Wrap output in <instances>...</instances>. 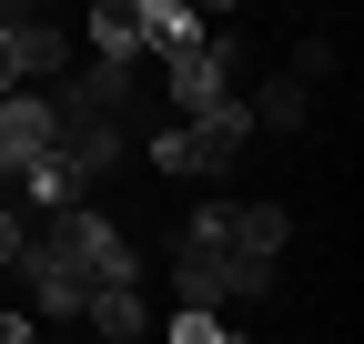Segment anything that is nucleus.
I'll return each mask as SVG.
<instances>
[{
  "instance_id": "obj_4",
  "label": "nucleus",
  "mask_w": 364,
  "mask_h": 344,
  "mask_svg": "<svg viewBox=\"0 0 364 344\" xmlns=\"http://www.w3.org/2000/svg\"><path fill=\"white\" fill-rule=\"evenodd\" d=\"M284 243H294V213L284 203H233V253L243 264H273Z\"/></svg>"
},
{
  "instance_id": "obj_6",
  "label": "nucleus",
  "mask_w": 364,
  "mask_h": 344,
  "mask_svg": "<svg viewBox=\"0 0 364 344\" xmlns=\"http://www.w3.org/2000/svg\"><path fill=\"white\" fill-rule=\"evenodd\" d=\"M91 51H102V61H142V21H132V0H91Z\"/></svg>"
},
{
  "instance_id": "obj_17",
  "label": "nucleus",
  "mask_w": 364,
  "mask_h": 344,
  "mask_svg": "<svg viewBox=\"0 0 364 344\" xmlns=\"http://www.w3.org/2000/svg\"><path fill=\"white\" fill-rule=\"evenodd\" d=\"M11 81H21V71H11V41H0V92H11Z\"/></svg>"
},
{
  "instance_id": "obj_3",
  "label": "nucleus",
  "mask_w": 364,
  "mask_h": 344,
  "mask_svg": "<svg viewBox=\"0 0 364 344\" xmlns=\"http://www.w3.org/2000/svg\"><path fill=\"white\" fill-rule=\"evenodd\" d=\"M132 21H142V51L152 61H172V51L203 41V11H193V0H132Z\"/></svg>"
},
{
  "instance_id": "obj_15",
  "label": "nucleus",
  "mask_w": 364,
  "mask_h": 344,
  "mask_svg": "<svg viewBox=\"0 0 364 344\" xmlns=\"http://www.w3.org/2000/svg\"><path fill=\"white\" fill-rule=\"evenodd\" d=\"M193 11H203V21H223V11H243V0H193Z\"/></svg>"
},
{
  "instance_id": "obj_2",
  "label": "nucleus",
  "mask_w": 364,
  "mask_h": 344,
  "mask_svg": "<svg viewBox=\"0 0 364 344\" xmlns=\"http://www.w3.org/2000/svg\"><path fill=\"white\" fill-rule=\"evenodd\" d=\"M162 71H172V112H203V102L233 92V41H193V51H172Z\"/></svg>"
},
{
  "instance_id": "obj_8",
  "label": "nucleus",
  "mask_w": 364,
  "mask_h": 344,
  "mask_svg": "<svg viewBox=\"0 0 364 344\" xmlns=\"http://www.w3.org/2000/svg\"><path fill=\"white\" fill-rule=\"evenodd\" d=\"M243 112H253V122H273V132H294V122H304V81H294V71H284V81H263Z\"/></svg>"
},
{
  "instance_id": "obj_5",
  "label": "nucleus",
  "mask_w": 364,
  "mask_h": 344,
  "mask_svg": "<svg viewBox=\"0 0 364 344\" xmlns=\"http://www.w3.org/2000/svg\"><path fill=\"white\" fill-rule=\"evenodd\" d=\"M0 41H11V71H21V81H51V71L71 61V41H61L51 21H41V11H31V21H11Z\"/></svg>"
},
{
  "instance_id": "obj_10",
  "label": "nucleus",
  "mask_w": 364,
  "mask_h": 344,
  "mask_svg": "<svg viewBox=\"0 0 364 344\" xmlns=\"http://www.w3.org/2000/svg\"><path fill=\"white\" fill-rule=\"evenodd\" d=\"M223 334H233L223 304H182V314H172V344H223Z\"/></svg>"
},
{
  "instance_id": "obj_12",
  "label": "nucleus",
  "mask_w": 364,
  "mask_h": 344,
  "mask_svg": "<svg viewBox=\"0 0 364 344\" xmlns=\"http://www.w3.org/2000/svg\"><path fill=\"white\" fill-rule=\"evenodd\" d=\"M294 81H304V92H314V81H334V41H304V51H294Z\"/></svg>"
},
{
  "instance_id": "obj_16",
  "label": "nucleus",
  "mask_w": 364,
  "mask_h": 344,
  "mask_svg": "<svg viewBox=\"0 0 364 344\" xmlns=\"http://www.w3.org/2000/svg\"><path fill=\"white\" fill-rule=\"evenodd\" d=\"M0 183H21V152H11V142H0Z\"/></svg>"
},
{
  "instance_id": "obj_14",
  "label": "nucleus",
  "mask_w": 364,
  "mask_h": 344,
  "mask_svg": "<svg viewBox=\"0 0 364 344\" xmlns=\"http://www.w3.org/2000/svg\"><path fill=\"white\" fill-rule=\"evenodd\" d=\"M31 11H41V0H0V31H11V21H31Z\"/></svg>"
},
{
  "instance_id": "obj_13",
  "label": "nucleus",
  "mask_w": 364,
  "mask_h": 344,
  "mask_svg": "<svg viewBox=\"0 0 364 344\" xmlns=\"http://www.w3.org/2000/svg\"><path fill=\"white\" fill-rule=\"evenodd\" d=\"M0 344H31V314H11V304H0Z\"/></svg>"
},
{
  "instance_id": "obj_11",
  "label": "nucleus",
  "mask_w": 364,
  "mask_h": 344,
  "mask_svg": "<svg viewBox=\"0 0 364 344\" xmlns=\"http://www.w3.org/2000/svg\"><path fill=\"white\" fill-rule=\"evenodd\" d=\"M21 243H31V223H21V203H11V183H0V264H21Z\"/></svg>"
},
{
  "instance_id": "obj_7",
  "label": "nucleus",
  "mask_w": 364,
  "mask_h": 344,
  "mask_svg": "<svg viewBox=\"0 0 364 344\" xmlns=\"http://www.w3.org/2000/svg\"><path fill=\"white\" fill-rule=\"evenodd\" d=\"M91 324H102V334H142L152 314H142V294H132V284H91V304H81Z\"/></svg>"
},
{
  "instance_id": "obj_1",
  "label": "nucleus",
  "mask_w": 364,
  "mask_h": 344,
  "mask_svg": "<svg viewBox=\"0 0 364 344\" xmlns=\"http://www.w3.org/2000/svg\"><path fill=\"white\" fill-rule=\"evenodd\" d=\"M51 152L71 162V183L91 193V183H102V172H112V162L132 152V142H122V112H91V102H61V132H51Z\"/></svg>"
},
{
  "instance_id": "obj_9",
  "label": "nucleus",
  "mask_w": 364,
  "mask_h": 344,
  "mask_svg": "<svg viewBox=\"0 0 364 344\" xmlns=\"http://www.w3.org/2000/svg\"><path fill=\"white\" fill-rule=\"evenodd\" d=\"M31 294H41V314H81V304H91L81 274H31Z\"/></svg>"
}]
</instances>
